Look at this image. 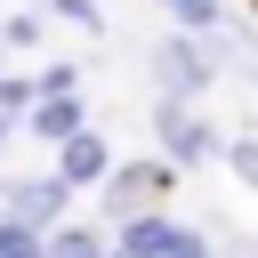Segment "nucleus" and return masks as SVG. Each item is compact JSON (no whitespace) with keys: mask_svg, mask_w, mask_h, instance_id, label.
Wrapping results in <instances>:
<instances>
[{"mask_svg":"<svg viewBox=\"0 0 258 258\" xmlns=\"http://www.w3.org/2000/svg\"><path fill=\"white\" fill-rule=\"evenodd\" d=\"M121 258H210V242L194 226H169V218H129Z\"/></svg>","mask_w":258,"mask_h":258,"instance_id":"nucleus-1","label":"nucleus"},{"mask_svg":"<svg viewBox=\"0 0 258 258\" xmlns=\"http://www.w3.org/2000/svg\"><path fill=\"white\" fill-rule=\"evenodd\" d=\"M153 202H161V169H113V194H105V210L129 226V218H153Z\"/></svg>","mask_w":258,"mask_h":258,"instance_id":"nucleus-2","label":"nucleus"},{"mask_svg":"<svg viewBox=\"0 0 258 258\" xmlns=\"http://www.w3.org/2000/svg\"><path fill=\"white\" fill-rule=\"evenodd\" d=\"M8 210H16V226H56V210H64V177H32V185H8Z\"/></svg>","mask_w":258,"mask_h":258,"instance_id":"nucleus-3","label":"nucleus"},{"mask_svg":"<svg viewBox=\"0 0 258 258\" xmlns=\"http://www.w3.org/2000/svg\"><path fill=\"white\" fill-rule=\"evenodd\" d=\"M161 81H169V89L185 97V89H202V81H210V64H202V56L185 48V40H169V48H161Z\"/></svg>","mask_w":258,"mask_h":258,"instance_id":"nucleus-4","label":"nucleus"},{"mask_svg":"<svg viewBox=\"0 0 258 258\" xmlns=\"http://www.w3.org/2000/svg\"><path fill=\"white\" fill-rule=\"evenodd\" d=\"M32 137H81V113H73V97H48V105L32 113Z\"/></svg>","mask_w":258,"mask_h":258,"instance_id":"nucleus-5","label":"nucleus"},{"mask_svg":"<svg viewBox=\"0 0 258 258\" xmlns=\"http://www.w3.org/2000/svg\"><path fill=\"white\" fill-rule=\"evenodd\" d=\"M105 169V145L97 137H64V185H81V177H97Z\"/></svg>","mask_w":258,"mask_h":258,"instance_id":"nucleus-6","label":"nucleus"},{"mask_svg":"<svg viewBox=\"0 0 258 258\" xmlns=\"http://www.w3.org/2000/svg\"><path fill=\"white\" fill-rule=\"evenodd\" d=\"M161 137H169V153H210V137H202V121H185V113H161Z\"/></svg>","mask_w":258,"mask_h":258,"instance_id":"nucleus-7","label":"nucleus"},{"mask_svg":"<svg viewBox=\"0 0 258 258\" xmlns=\"http://www.w3.org/2000/svg\"><path fill=\"white\" fill-rule=\"evenodd\" d=\"M0 258H48V242H40L32 226H16V218H8V226H0Z\"/></svg>","mask_w":258,"mask_h":258,"instance_id":"nucleus-8","label":"nucleus"},{"mask_svg":"<svg viewBox=\"0 0 258 258\" xmlns=\"http://www.w3.org/2000/svg\"><path fill=\"white\" fill-rule=\"evenodd\" d=\"M48 258H105V250H97V234H81V226H73V234H56V242H48Z\"/></svg>","mask_w":258,"mask_h":258,"instance_id":"nucleus-9","label":"nucleus"},{"mask_svg":"<svg viewBox=\"0 0 258 258\" xmlns=\"http://www.w3.org/2000/svg\"><path fill=\"white\" fill-rule=\"evenodd\" d=\"M177 24H218V0H169Z\"/></svg>","mask_w":258,"mask_h":258,"instance_id":"nucleus-10","label":"nucleus"},{"mask_svg":"<svg viewBox=\"0 0 258 258\" xmlns=\"http://www.w3.org/2000/svg\"><path fill=\"white\" fill-rule=\"evenodd\" d=\"M226 161H234V177H250V185H258V145H226Z\"/></svg>","mask_w":258,"mask_h":258,"instance_id":"nucleus-11","label":"nucleus"},{"mask_svg":"<svg viewBox=\"0 0 258 258\" xmlns=\"http://www.w3.org/2000/svg\"><path fill=\"white\" fill-rule=\"evenodd\" d=\"M56 8H64L73 24H97V0H56Z\"/></svg>","mask_w":258,"mask_h":258,"instance_id":"nucleus-12","label":"nucleus"},{"mask_svg":"<svg viewBox=\"0 0 258 258\" xmlns=\"http://www.w3.org/2000/svg\"><path fill=\"white\" fill-rule=\"evenodd\" d=\"M250 73H258V64H250Z\"/></svg>","mask_w":258,"mask_h":258,"instance_id":"nucleus-13","label":"nucleus"}]
</instances>
